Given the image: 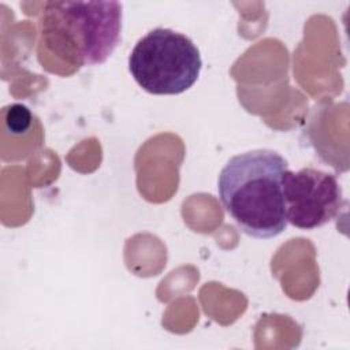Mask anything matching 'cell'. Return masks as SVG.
I'll return each mask as SVG.
<instances>
[{
  "instance_id": "5b68a950",
  "label": "cell",
  "mask_w": 350,
  "mask_h": 350,
  "mask_svg": "<svg viewBox=\"0 0 350 350\" xmlns=\"http://www.w3.org/2000/svg\"><path fill=\"white\" fill-rule=\"evenodd\" d=\"M4 123L12 134L25 133L31 124V112L22 104H14L4 111Z\"/></svg>"
},
{
  "instance_id": "3957f363",
  "label": "cell",
  "mask_w": 350,
  "mask_h": 350,
  "mask_svg": "<svg viewBox=\"0 0 350 350\" xmlns=\"http://www.w3.org/2000/svg\"><path fill=\"white\" fill-rule=\"evenodd\" d=\"M202 60L185 34L157 27L139 38L129 56L134 81L150 94H180L198 79Z\"/></svg>"
},
{
  "instance_id": "277c9868",
  "label": "cell",
  "mask_w": 350,
  "mask_h": 350,
  "mask_svg": "<svg viewBox=\"0 0 350 350\" xmlns=\"http://www.w3.org/2000/svg\"><path fill=\"white\" fill-rule=\"evenodd\" d=\"M282 190L286 220L301 230H314L334 220L345 205L343 191L335 175L316 170H287Z\"/></svg>"
},
{
  "instance_id": "7a4b0ae2",
  "label": "cell",
  "mask_w": 350,
  "mask_h": 350,
  "mask_svg": "<svg viewBox=\"0 0 350 350\" xmlns=\"http://www.w3.org/2000/svg\"><path fill=\"white\" fill-rule=\"evenodd\" d=\"M46 48L71 66L104 63L120 42L122 4L118 1H48L41 14Z\"/></svg>"
},
{
  "instance_id": "6da1fadb",
  "label": "cell",
  "mask_w": 350,
  "mask_h": 350,
  "mask_svg": "<svg viewBox=\"0 0 350 350\" xmlns=\"http://www.w3.org/2000/svg\"><path fill=\"white\" fill-rule=\"evenodd\" d=\"M287 170L284 157L269 149L237 154L221 168L219 198L242 232L269 239L286 230L282 180Z\"/></svg>"
}]
</instances>
